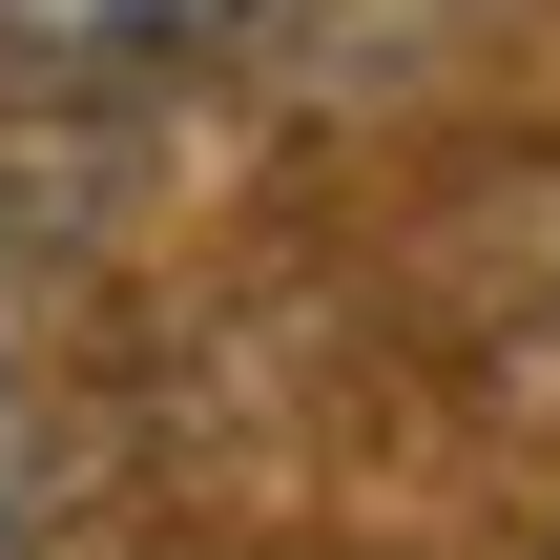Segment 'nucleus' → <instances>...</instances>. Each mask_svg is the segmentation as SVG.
<instances>
[{"label": "nucleus", "instance_id": "nucleus-1", "mask_svg": "<svg viewBox=\"0 0 560 560\" xmlns=\"http://www.w3.org/2000/svg\"><path fill=\"white\" fill-rule=\"evenodd\" d=\"M229 21H270V0H0V62L125 83V62H187V42H229Z\"/></svg>", "mask_w": 560, "mask_h": 560}, {"label": "nucleus", "instance_id": "nucleus-2", "mask_svg": "<svg viewBox=\"0 0 560 560\" xmlns=\"http://www.w3.org/2000/svg\"><path fill=\"white\" fill-rule=\"evenodd\" d=\"M42 540V436H21V353H0V560Z\"/></svg>", "mask_w": 560, "mask_h": 560}]
</instances>
